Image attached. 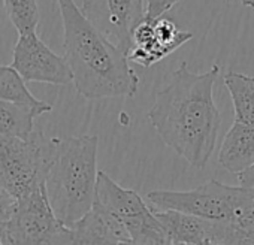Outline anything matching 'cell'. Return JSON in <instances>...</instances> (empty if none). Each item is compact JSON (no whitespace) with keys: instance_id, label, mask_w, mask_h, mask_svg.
I'll use <instances>...</instances> for the list:
<instances>
[{"instance_id":"cell-1","label":"cell","mask_w":254,"mask_h":245,"mask_svg":"<svg viewBox=\"0 0 254 245\" xmlns=\"http://www.w3.org/2000/svg\"><path fill=\"white\" fill-rule=\"evenodd\" d=\"M220 66L203 73L187 63L172 73L169 84L156 94L148 118L162 141L193 168L202 169L214 154L221 117L214 102Z\"/></svg>"},{"instance_id":"cell-2","label":"cell","mask_w":254,"mask_h":245,"mask_svg":"<svg viewBox=\"0 0 254 245\" xmlns=\"http://www.w3.org/2000/svg\"><path fill=\"white\" fill-rule=\"evenodd\" d=\"M57 3L63 23L64 59L76 91L90 100L135 96L139 76L127 56L85 18L75 0H57Z\"/></svg>"},{"instance_id":"cell-3","label":"cell","mask_w":254,"mask_h":245,"mask_svg":"<svg viewBox=\"0 0 254 245\" xmlns=\"http://www.w3.org/2000/svg\"><path fill=\"white\" fill-rule=\"evenodd\" d=\"M97 145L94 135L60 139L45 175V193L56 218L72 226L94 206L97 188Z\"/></svg>"},{"instance_id":"cell-4","label":"cell","mask_w":254,"mask_h":245,"mask_svg":"<svg viewBox=\"0 0 254 245\" xmlns=\"http://www.w3.org/2000/svg\"><path fill=\"white\" fill-rule=\"evenodd\" d=\"M147 199L159 211H178L206 221L233 223L253 203L254 188L209 180L193 190H154Z\"/></svg>"},{"instance_id":"cell-5","label":"cell","mask_w":254,"mask_h":245,"mask_svg":"<svg viewBox=\"0 0 254 245\" xmlns=\"http://www.w3.org/2000/svg\"><path fill=\"white\" fill-rule=\"evenodd\" d=\"M59 141L39 130L29 139L0 135V188L20 199L45 187V175Z\"/></svg>"},{"instance_id":"cell-6","label":"cell","mask_w":254,"mask_h":245,"mask_svg":"<svg viewBox=\"0 0 254 245\" xmlns=\"http://www.w3.org/2000/svg\"><path fill=\"white\" fill-rule=\"evenodd\" d=\"M94 205L117 218L136 245H174L153 208L135 191L99 172Z\"/></svg>"},{"instance_id":"cell-7","label":"cell","mask_w":254,"mask_h":245,"mask_svg":"<svg viewBox=\"0 0 254 245\" xmlns=\"http://www.w3.org/2000/svg\"><path fill=\"white\" fill-rule=\"evenodd\" d=\"M63 227L42 187L15 200L9 215L0 224V242L3 245H60Z\"/></svg>"},{"instance_id":"cell-8","label":"cell","mask_w":254,"mask_h":245,"mask_svg":"<svg viewBox=\"0 0 254 245\" xmlns=\"http://www.w3.org/2000/svg\"><path fill=\"white\" fill-rule=\"evenodd\" d=\"M145 0H82L85 18L126 56L135 27L145 18Z\"/></svg>"},{"instance_id":"cell-9","label":"cell","mask_w":254,"mask_h":245,"mask_svg":"<svg viewBox=\"0 0 254 245\" xmlns=\"http://www.w3.org/2000/svg\"><path fill=\"white\" fill-rule=\"evenodd\" d=\"M26 82L69 85L73 82L64 57L56 54L36 32L18 35L11 64Z\"/></svg>"},{"instance_id":"cell-10","label":"cell","mask_w":254,"mask_h":245,"mask_svg":"<svg viewBox=\"0 0 254 245\" xmlns=\"http://www.w3.org/2000/svg\"><path fill=\"white\" fill-rule=\"evenodd\" d=\"M191 39V32L181 30L169 18L150 20L145 17L133 30L127 59L142 67H151Z\"/></svg>"},{"instance_id":"cell-11","label":"cell","mask_w":254,"mask_h":245,"mask_svg":"<svg viewBox=\"0 0 254 245\" xmlns=\"http://www.w3.org/2000/svg\"><path fill=\"white\" fill-rule=\"evenodd\" d=\"M132 242L123 224L99 206L72 226H64L60 245H120Z\"/></svg>"},{"instance_id":"cell-12","label":"cell","mask_w":254,"mask_h":245,"mask_svg":"<svg viewBox=\"0 0 254 245\" xmlns=\"http://www.w3.org/2000/svg\"><path fill=\"white\" fill-rule=\"evenodd\" d=\"M218 162L223 169L235 175L254 166V129L233 121L221 144Z\"/></svg>"},{"instance_id":"cell-13","label":"cell","mask_w":254,"mask_h":245,"mask_svg":"<svg viewBox=\"0 0 254 245\" xmlns=\"http://www.w3.org/2000/svg\"><path fill=\"white\" fill-rule=\"evenodd\" d=\"M154 214L166 229L172 244L211 245V232H212L211 221L178 211L154 209Z\"/></svg>"},{"instance_id":"cell-14","label":"cell","mask_w":254,"mask_h":245,"mask_svg":"<svg viewBox=\"0 0 254 245\" xmlns=\"http://www.w3.org/2000/svg\"><path fill=\"white\" fill-rule=\"evenodd\" d=\"M53 105L35 108L0 100V135L29 139L32 136L35 120L42 114L51 112Z\"/></svg>"},{"instance_id":"cell-15","label":"cell","mask_w":254,"mask_h":245,"mask_svg":"<svg viewBox=\"0 0 254 245\" xmlns=\"http://www.w3.org/2000/svg\"><path fill=\"white\" fill-rule=\"evenodd\" d=\"M224 85L232 97L235 122L254 129V76L239 72H227Z\"/></svg>"},{"instance_id":"cell-16","label":"cell","mask_w":254,"mask_h":245,"mask_svg":"<svg viewBox=\"0 0 254 245\" xmlns=\"http://www.w3.org/2000/svg\"><path fill=\"white\" fill-rule=\"evenodd\" d=\"M212 245H254V200L233 223L214 221Z\"/></svg>"},{"instance_id":"cell-17","label":"cell","mask_w":254,"mask_h":245,"mask_svg":"<svg viewBox=\"0 0 254 245\" xmlns=\"http://www.w3.org/2000/svg\"><path fill=\"white\" fill-rule=\"evenodd\" d=\"M0 100L35 108L48 106V102L35 97L26 85V81L12 66H0Z\"/></svg>"},{"instance_id":"cell-18","label":"cell","mask_w":254,"mask_h":245,"mask_svg":"<svg viewBox=\"0 0 254 245\" xmlns=\"http://www.w3.org/2000/svg\"><path fill=\"white\" fill-rule=\"evenodd\" d=\"M3 6L18 35L36 32L39 24V6L36 0H3Z\"/></svg>"},{"instance_id":"cell-19","label":"cell","mask_w":254,"mask_h":245,"mask_svg":"<svg viewBox=\"0 0 254 245\" xmlns=\"http://www.w3.org/2000/svg\"><path fill=\"white\" fill-rule=\"evenodd\" d=\"M180 0H147L145 5V17L150 20L163 18L166 12H169Z\"/></svg>"},{"instance_id":"cell-20","label":"cell","mask_w":254,"mask_h":245,"mask_svg":"<svg viewBox=\"0 0 254 245\" xmlns=\"http://www.w3.org/2000/svg\"><path fill=\"white\" fill-rule=\"evenodd\" d=\"M15 200L17 199H14L9 193H6L3 188H0V224H2L9 215Z\"/></svg>"},{"instance_id":"cell-21","label":"cell","mask_w":254,"mask_h":245,"mask_svg":"<svg viewBox=\"0 0 254 245\" xmlns=\"http://www.w3.org/2000/svg\"><path fill=\"white\" fill-rule=\"evenodd\" d=\"M238 180H239V185L247 187V188H254V166H251L245 172L239 174Z\"/></svg>"},{"instance_id":"cell-22","label":"cell","mask_w":254,"mask_h":245,"mask_svg":"<svg viewBox=\"0 0 254 245\" xmlns=\"http://www.w3.org/2000/svg\"><path fill=\"white\" fill-rule=\"evenodd\" d=\"M239 2L245 6V8H250L254 11V0H239Z\"/></svg>"},{"instance_id":"cell-23","label":"cell","mask_w":254,"mask_h":245,"mask_svg":"<svg viewBox=\"0 0 254 245\" xmlns=\"http://www.w3.org/2000/svg\"><path fill=\"white\" fill-rule=\"evenodd\" d=\"M120 245H136V244H133V242H121Z\"/></svg>"},{"instance_id":"cell-24","label":"cell","mask_w":254,"mask_h":245,"mask_svg":"<svg viewBox=\"0 0 254 245\" xmlns=\"http://www.w3.org/2000/svg\"><path fill=\"white\" fill-rule=\"evenodd\" d=\"M174 245H183V244H174Z\"/></svg>"},{"instance_id":"cell-25","label":"cell","mask_w":254,"mask_h":245,"mask_svg":"<svg viewBox=\"0 0 254 245\" xmlns=\"http://www.w3.org/2000/svg\"><path fill=\"white\" fill-rule=\"evenodd\" d=\"M0 245H3V244H2V242H0Z\"/></svg>"}]
</instances>
